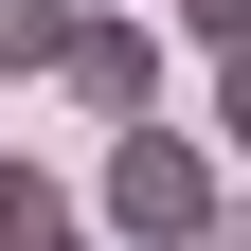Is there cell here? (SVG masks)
<instances>
[{
	"label": "cell",
	"mask_w": 251,
	"mask_h": 251,
	"mask_svg": "<svg viewBox=\"0 0 251 251\" xmlns=\"http://www.w3.org/2000/svg\"><path fill=\"white\" fill-rule=\"evenodd\" d=\"M162 18H179L198 54H251V0H162Z\"/></svg>",
	"instance_id": "obj_5"
},
{
	"label": "cell",
	"mask_w": 251,
	"mask_h": 251,
	"mask_svg": "<svg viewBox=\"0 0 251 251\" xmlns=\"http://www.w3.org/2000/svg\"><path fill=\"white\" fill-rule=\"evenodd\" d=\"M198 251H251V198H215V233H198Z\"/></svg>",
	"instance_id": "obj_7"
},
{
	"label": "cell",
	"mask_w": 251,
	"mask_h": 251,
	"mask_svg": "<svg viewBox=\"0 0 251 251\" xmlns=\"http://www.w3.org/2000/svg\"><path fill=\"white\" fill-rule=\"evenodd\" d=\"M215 144H251V54H215Z\"/></svg>",
	"instance_id": "obj_6"
},
{
	"label": "cell",
	"mask_w": 251,
	"mask_h": 251,
	"mask_svg": "<svg viewBox=\"0 0 251 251\" xmlns=\"http://www.w3.org/2000/svg\"><path fill=\"white\" fill-rule=\"evenodd\" d=\"M72 54V0H0V72H54Z\"/></svg>",
	"instance_id": "obj_4"
},
{
	"label": "cell",
	"mask_w": 251,
	"mask_h": 251,
	"mask_svg": "<svg viewBox=\"0 0 251 251\" xmlns=\"http://www.w3.org/2000/svg\"><path fill=\"white\" fill-rule=\"evenodd\" d=\"M54 251H90V233H54Z\"/></svg>",
	"instance_id": "obj_8"
},
{
	"label": "cell",
	"mask_w": 251,
	"mask_h": 251,
	"mask_svg": "<svg viewBox=\"0 0 251 251\" xmlns=\"http://www.w3.org/2000/svg\"><path fill=\"white\" fill-rule=\"evenodd\" d=\"M54 90H72L90 126H162V36H144V18H72Z\"/></svg>",
	"instance_id": "obj_2"
},
{
	"label": "cell",
	"mask_w": 251,
	"mask_h": 251,
	"mask_svg": "<svg viewBox=\"0 0 251 251\" xmlns=\"http://www.w3.org/2000/svg\"><path fill=\"white\" fill-rule=\"evenodd\" d=\"M90 215H108L126 251H198V233H215V144H179V126H108Z\"/></svg>",
	"instance_id": "obj_1"
},
{
	"label": "cell",
	"mask_w": 251,
	"mask_h": 251,
	"mask_svg": "<svg viewBox=\"0 0 251 251\" xmlns=\"http://www.w3.org/2000/svg\"><path fill=\"white\" fill-rule=\"evenodd\" d=\"M72 233V198H54V162H18V144H0V251H54Z\"/></svg>",
	"instance_id": "obj_3"
}]
</instances>
